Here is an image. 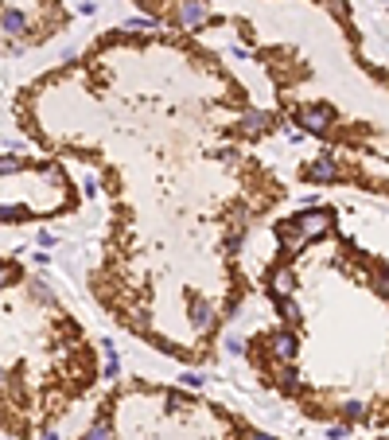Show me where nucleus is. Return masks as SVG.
I'll return each instance as SVG.
<instances>
[{
  "instance_id": "1",
  "label": "nucleus",
  "mask_w": 389,
  "mask_h": 440,
  "mask_svg": "<svg viewBox=\"0 0 389 440\" xmlns=\"http://www.w3.org/2000/svg\"><path fill=\"white\" fill-rule=\"evenodd\" d=\"M292 222H296V230L304 234V242H315V238L335 230V211H327V206H308L300 215H292Z\"/></svg>"
},
{
  "instance_id": "2",
  "label": "nucleus",
  "mask_w": 389,
  "mask_h": 440,
  "mask_svg": "<svg viewBox=\"0 0 389 440\" xmlns=\"http://www.w3.org/2000/svg\"><path fill=\"white\" fill-rule=\"evenodd\" d=\"M292 121H296L304 133H311V137H327L335 113H331L327 106H296L292 109Z\"/></svg>"
},
{
  "instance_id": "3",
  "label": "nucleus",
  "mask_w": 389,
  "mask_h": 440,
  "mask_svg": "<svg viewBox=\"0 0 389 440\" xmlns=\"http://www.w3.org/2000/svg\"><path fill=\"white\" fill-rule=\"evenodd\" d=\"M300 176L308 179V184H315V187H327V184H339L342 179V164H339V156L323 152V156H315L311 164H304Z\"/></svg>"
},
{
  "instance_id": "4",
  "label": "nucleus",
  "mask_w": 389,
  "mask_h": 440,
  "mask_svg": "<svg viewBox=\"0 0 389 440\" xmlns=\"http://www.w3.org/2000/svg\"><path fill=\"white\" fill-rule=\"evenodd\" d=\"M210 20V12H206V0H179L172 12V24L175 28H203Z\"/></svg>"
},
{
  "instance_id": "5",
  "label": "nucleus",
  "mask_w": 389,
  "mask_h": 440,
  "mask_svg": "<svg viewBox=\"0 0 389 440\" xmlns=\"http://www.w3.org/2000/svg\"><path fill=\"white\" fill-rule=\"evenodd\" d=\"M269 355L276 362H296L300 359V339H296V332H288V327L269 332Z\"/></svg>"
},
{
  "instance_id": "6",
  "label": "nucleus",
  "mask_w": 389,
  "mask_h": 440,
  "mask_svg": "<svg viewBox=\"0 0 389 440\" xmlns=\"http://www.w3.org/2000/svg\"><path fill=\"white\" fill-rule=\"evenodd\" d=\"M269 296L272 300H284V296H296V269L292 265H276L269 273Z\"/></svg>"
},
{
  "instance_id": "7",
  "label": "nucleus",
  "mask_w": 389,
  "mask_h": 440,
  "mask_svg": "<svg viewBox=\"0 0 389 440\" xmlns=\"http://www.w3.org/2000/svg\"><path fill=\"white\" fill-rule=\"evenodd\" d=\"M269 129H272V113H265V109H242L238 113V133L242 137H261Z\"/></svg>"
},
{
  "instance_id": "8",
  "label": "nucleus",
  "mask_w": 389,
  "mask_h": 440,
  "mask_svg": "<svg viewBox=\"0 0 389 440\" xmlns=\"http://www.w3.org/2000/svg\"><path fill=\"white\" fill-rule=\"evenodd\" d=\"M0 31L19 40V35H28V16L19 8H8V4H0Z\"/></svg>"
},
{
  "instance_id": "9",
  "label": "nucleus",
  "mask_w": 389,
  "mask_h": 440,
  "mask_svg": "<svg viewBox=\"0 0 389 440\" xmlns=\"http://www.w3.org/2000/svg\"><path fill=\"white\" fill-rule=\"evenodd\" d=\"M276 245H281V254H296V250L304 245V234L296 230L292 218H284V222L276 226Z\"/></svg>"
},
{
  "instance_id": "10",
  "label": "nucleus",
  "mask_w": 389,
  "mask_h": 440,
  "mask_svg": "<svg viewBox=\"0 0 389 440\" xmlns=\"http://www.w3.org/2000/svg\"><path fill=\"white\" fill-rule=\"evenodd\" d=\"M82 440H113V425H109V417H97L94 425L86 429V437Z\"/></svg>"
},
{
  "instance_id": "11",
  "label": "nucleus",
  "mask_w": 389,
  "mask_h": 440,
  "mask_svg": "<svg viewBox=\"0 0 389 440\" xmlns=\"http://www.w3.org/2000/svg\"><path fill=\"white\" fill-rule=\"evenodd\" d=\"M339 413H342V421H347V425H354V421H366V405H362V401H342Z\"/></svg>"
},
{
  "instance_id": "12",
  "label": "nucleus",
  "mask_w": 389,
  "mask_h": 440,
  "mask_svg": "<svg viewBox=\"0 0 389 440\" xmlns=\"http://www.w3.org/2000/svg\"><path fill=\"white\" fill-rule=\"evenodd\" d=\"M28 288H31V296H35L39 304H55V293H51V284H47V281H35V277H31Z\"/></svg>"
},
{
  "instance_id": "13",
  "label": "nucleus",
  "mask_w": 389,
  "mask_h": 440,
  "mask_svg": "<svg viewBox=\"0 0 389 440\" xmlns=\"http://www.w3.org/2000/svg\"><path fill=\"white\" fill-rule=\"evenodd\" d=\"M148 28H156L152 16H136V20H129V24H125V31H148Z\"/></svg>"
},
{
  "instance_id": "14",
  "label": "nucleus",
  "mask_w": 389,
  "mask_h": 440,
  "mask_svg": "<svg viewBox=\"0 0 389 440\" xmlns=\"http://www.w3.org/2000/svg\"><path fill=\"white\" fill-rule=\"evenodd\" d=\"M350 437V425L342 421V425H327V440H347Z\"/></svg>"
},
{
  "instance_id": "15",
  "label": "nucleus",
  "mask_w": 389,
  "mask_h": 440,
  "mask_svg": "<svg viewBox=\"0 0 389 440\" xmlns=\"http://www.w3.org/2000/svg\"><path fill=\"white\" fill-rule=\"evenodd\" d=\"M19 277V269L16 265H8V261H0V284H8V281H16Z\"/></svg>"
},
{
  "instance_id": "16",
  "label": "nucleus",
  "mask_w": 389,
  "mask_h": 440,
  "mask_svg": "<svg viewBox=\"0 0 389 440\" xmlns=\"http://www.w3.org/2000/svg\"><path fill=\"white\" fill-rule=\"evenodd\" d=\"M226 355H245V343L238 339V335H230V339H226Z\"/></svg>"
},
{
  "instance_id": "17",
  "label": "nucleus",
  "mask_w": 389,
  "mask_h": 440,
  "mask_svg": "<svg viewBox=\"0 0 389 440\" xmlns=\"http://www.w3.org/2000/svg\"><path fill=\"white\" fill-rule=\"evenodd\" d=\"M242 440H281V437H269V432H261V429H245Z\"/></svg>"
},
{
  "instance_id": "18",
  "label": "nucleus",
  "mask_w": 389,
  "mask_h": 440,
  "mask_svg": "<svg viewBox=\"0 0 389 440\" xmlns=\"http://www.w3.org/2000/svg\"><path fill=\"white\" fill-rule=\"evenodd\" d=\"M203 374H183V386H191V390H199V386H203Z\"/></svg>"
},
{
  "instance_id": "19",
  "label": "nucleus",
  "mask_w": 389,
  "mask_h": 440,
  "mask_svg": "<svg viewBox=\"0 0 389 440\" xmlns=\"http://www.w3.org/2000/svg\"><path fill=\"white\" fill-rule=\"evenodd\" d=\"M58 238L55 234H47V230H39V245H43V250H51V245H55Z\"/></svg>"
},
{
  "instance_id": "20",
  "label": "nucleus",
  "mask_w": 389,
  "mask_h": 440,
  "mask_svg": "<svg viewBox=\"0 0 389 440\" xmlns=\"http://www.w3.org/2000/svg\"><path fill=\"white\" fill-rule=\"evenodd\" d=\"M8 382H12V374L4 370V366H0V390H8Z\"/></svg>"
},
{
  "instance_id": "21",
  "label": "nucleus",
  "mask_w": 389,
  "mask_h": 440,
  "mask_svg": "<svg viewBox=\"0 0 389 440\" xmlns=\"http://www.w3.org/2000/svg\"><path fill=\"white\" fill-rule=\"evenodd\" d=\"M39 440H58V437H55V432H43V437H39Z\"/></svg>"
}]
</instances>
